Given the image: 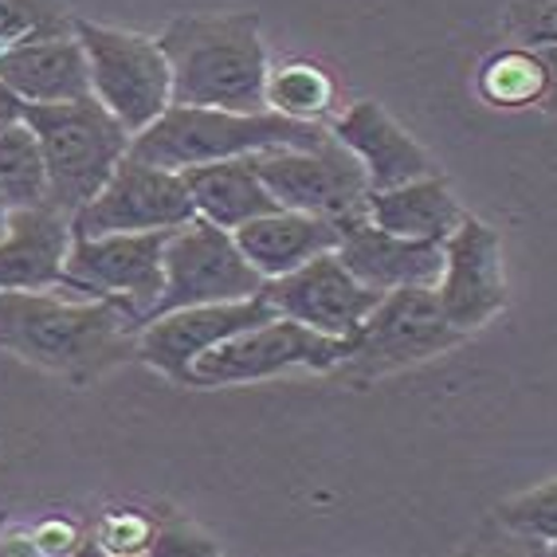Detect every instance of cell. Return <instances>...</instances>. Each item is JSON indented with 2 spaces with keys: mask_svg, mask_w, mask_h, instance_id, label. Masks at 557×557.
I'll list each match as a JSON object with an SVG mask.
<instances>
[{
  "mask_svg": "<svg viewBox=\"0 0 557 557\" xmlns=\"http://www.w3.org/2000/svg\"><path fill=\"white\" fill-rule=\"evenodd\" d=\"M134 342L138 319L119 299L0 290V349L75 385L134 358Z\"/></svg>",
  "mask_w": 557,
  "mask_h": 557,
  "instance_id": "6da1fadb",
  "label": "cell"
},
{
  "mask_svg": "<svg viewBox=\"0 0 557 557\" xmlns=\"http://www.w3.org/2000/svg\"><path fill=\"white\" fill-rule=\"evenodd\" d=\"M161 51L173 71L177 107L268 110V51L256 12L181 16L161 32Z\"/></svg>",
  "mask_w": 557,
  "mask_h": 557,
  "instance_id": "7a4b0ae2",
  "label": "cell"
},
{
  "mask_svg": "<svg viewBox=\"0 0 557 557\" xmlns=\"http://www.w3.org/2000/svg\"><path fill=\"white\" fill-rule=\"evenodd\" d=\"M330 138V129L319 122L287 119L278 110H220V107H177L158 122L134 134L129 153L138 161H150L161 170H193V165H209V161L248 158V153L268 150H314Z\"/></svg>",
  "mask_w": 557,
  "mask_h": 557,
  "instance_id": "3957f363",
  "label": "cell"
},
{
  "mask_svg": "<svg viewBox=\"0 0 557 557\" xmlns=\"http://www.w3.org/2000/svg\"><path fill=\"white\" fill-rule=\"evenodd\" d=\"M24 122L40 138L48 165V205L67 216H75L107 185L134 141V134L95 95L71 102H28Z\"/></svg>",
  "mask_w": 557,
  "mask_h": 557,
  "instance_id": "277c9868",
  "label": "cell"
},
{
  "mask_svg": "<svg viewBox=\"0 0 557 557\" xmlns=\"http://www.w3.org/2000/svg\"><path fill=\"white\" fill-rule=\"evenodd\" d=\"M468 338L456 330L440 307L436 287H397L381 295L369 310V319L349 338V354L334 373L349 381H369L393 369L417 366L424 358L448 354L451 346Z\"/></svg>",
  "mask_w": 557,
  "mask_h": 557,
  "instance_id": "5b68a950",
  "label": "cell"
},
{
  "mask_svg": "<svg viewBox=\"0 0 557 557\" xmlns=\"http://www.w3.org/2000/svg\"><path fill=\"white\" fill-rule=\"evenodd\" d=\"M90 67V90L95 99L129 129H141L158 122L173 102V71L165 51L150 36L102 28V24H75Z\"/></svg>",
  "mask_w": 557,
  "mask_h": 557,
  "instance_id": "8992f818",
  "label": "cell"
},
{
  "mask_svg": "<svg viewBox=\"0 0 557 557\" xmlns=\"http://www.w3.org/2000/svg\"><path fill=\"white\" fill-rule=\"evenodd\" d=\"M173 228L158 232H114V236L71 239L63 263V290L87 299H119L138 319V330L153 314L165 287V239Z\"/></svg>",
  "mask_w": 557,
  "mask_h": 557,
  "instance_id": "52a82bcc",
  "label": "cell"
},
{
  "mask_svg": "<svg viewBox=\"0 0 557 557\" xmlns=\"http://www.w3.org/2000/svg\"><path fill=\"white\" fill-rule=\"evenodd\" d=\"M263 283L268 278L251 268L228 228H220L205 216H193L189 224L173 228L165 239V287H161V299L150 319L185 307L251 299L263 290Z\"/></svg>",
  "mask_w": 557,
  "mask_h": 557,
  "instance_id": "ba28073f",
  "label": "cell"
},
{
  "mask_svg": "<svg viewBox=\"0 0 557 557\" xmlns=\"http://www.w3.org/2000/svg\"><path fill=\"white\" fill-rule=\"evenodd\" d=\"M346 354L349 338H330V334H319V330L302 326V322L275 314L271 322L239 330L228 342L200 354L197 366H193V385H244V381L287 373V369L334 373L346 361Z\"/></svg>",
  "mask_w": 557,
  "mask_h": 557,
  "instance_id": "9c48e42d",
  "label": "cell"
},
{
  "mask_svg": "<svg viewBox=\"0 0 557 557\" xmlns=\"http://www.w3.org/2000/svg\"><path fill=\"white\" fill-rule=\"evenodd\" d=\"M193 216H197V205H193V193L181 173L126 153L107 185L71 216V236L83 239L114 236V232L181 228Z\"/></svg>",
  "mask_w": 557,
  "mask_h": 557,
  "instance_id": "30bf717a",
  "label": "cell"
},
{
  "mask_svg": "<svg viewBox=\"0 0 557 557\" xmlns=\"http://www.w3.org/2000/svg\"><path fill=\"white\" fill-rule=\"evenodd\" d=\"M256 170L283 209L314 216H354L369 209L366 170L334 134L314 150L256 153Z\"/></svg>",
  "mask_w": 557,
  "mask_h": 557,
  "instance_id": "8fae6325",
  "label": "cell"
},
{
  "mask_svg": "<svg viewBox=\"0 0 557 557\" xmlns=\"http://www.w3.org/2000/svg\"><path fill=\"white\" fill-rule=\"evenodd\" d=\"M259 295L275 307V314L302 322L330 338H354L361 322L369 319V310L381 302V290L366 287L342 263L338 248L307 259L302 268L287 271V275L268 278Z\"/></svg>",
  "mask_w": 557,
  "mask_h": 557,
  "instance_id": "7c38bea8",
  "label": "cell"
},
{
  "mask_svg": "<svg viewBox=\"0 0 557 557\" xmlns=\"http://www.w3.org/2000/svg\"><path fill=\"white\" fill-rule=\"evenodd\" d=\"M271 319H275V307L263 295H251V299H236V302L170 310V314L150 319L138 330L134 358L141 366L165 373L173 385H193V366H197L200 354H209L212 346L228 342L239 330H251Z\"/></svg>",
  "mask_w": 557,
  "mask_h": 557,
  "instance_id": "4fadbf2b",
  "label": "cell"
},
{
  "mask_svg": "<svg viewBox=\"0 0 557 557\" xmlns=\"http://www.w3.org/2000/svg\"><path fill=\"white\" fill-rule=\"evenodd\" d=\"M440 307L463 334L487 326L507 307V271H503V239L487 220L463 216L444 239V271L436 278Z\"/></svg>",
  "mask_w": 557,
  "mask_h": 557,
  "instance_id": "5bb4252c",
  "label": "cell"
},
{
  "mask_svg": "<svg viewBox=\"0 0 557 557\" xmlns=\"http://www.w3.org/2000/svg\"><path fill=\"white\" fill-rule=\"evenodd\" d=\"M338 256L366 287L381 290V295L397 287H436L440 271H444L440 239L393 236L369 220V209L346 216Z\"/></svg>",
  "mask_w": 557,
  "mask_h": 557,
  "instance_id": "9a60e30c",
  "label": "cell"
},
{
  "mask_svg": "<svg viewBox=\"0 0 557 557\" xmlns=\"http://www.w3.org/2000/svg\"><path fill=\"white\" fill-rule=\"evenodd\" d=\"M330 134L361 161V170H366V177H369V189H393V185H405V181L436 173V161L429 158V150H424L412 134H405V129L393 122V114L373 99L354 102V107L334 122Z\"/></svg>",
  "mask_w": 557,
  "mask_h": 557,
  "instance_id": "2e32d148",
  "label": "cell"
},
{
  "mask_svg": "<svg viewBox=\"0 0 557 557\" xmlns=\"http://www.w3.org/2000/svg\"><path fill=\"white\" fill-rule=\"evenodd\" d=\"M71 239V216L51 205L9 212V232L0 236V290L60 287Z\"/></svg>",
  "mask_w": 557,
  "mask_h": 557,
  "instance_id": "e0dca14e",
  "label": "cell"
},
{
  "mask_svg": "<svg viewBox=\"0 0 557 557\" xmlns=\"http://www.w3.org/2000/svg\"><path fill=\"white\" fill-rule=\"evenodd\" d=\"M0 79L24 102H71L90 95V67L79 36L48 32L0 51Z\"/></svg>",
  "mask_w": 557,
  "mask_h": 557,
  "instance_id": "ac0fdd59",
  "label": "cell"
},
{
  "mask_svg": "<svg viewBox=\"0 0 557 557\" xmlns=\"http://www.w3.org/2000/svg\"><path fill=\"white\" fill-rule=\"evenodd\" d=\"M346 232V216H314V212L275 209L268 216H256L239 224L236 236L239 251L263 278H278L302 268L307 259L334 251Z\"/></svg>",
  "mask_w": 557,
  "mask_h": 557,
  "instance_id": "d6986e66",
  "label": "cell"
},
{
  "mask_svg": "<svg viewBox=\"0 0 557 557\" xmlns=\"http://www.w3.org/2000/svg\"><path fill=\"white\" fill-rule=\"evenodd\" d=\"M181 177H185V185L193 193L197 216L212 220V224H220V228L228 232H236L239 224H248L256 216H268V212L283 209L271 197L268 185H263V177H259L256 153L193 165V170H181Z\"/></svg>",
  "mask_w": 557,
  "mask_h": 557,
  "instance_id": "ffe728a7",
  "label": "cell"
},
{
  "mask_svg": "<svg viewBox=\"0 0 557 557\" xmlns=\"http://www.w3.org/2000/svg\"><path fill=\"white\" fill-rule=\"evenodd\" d=\"M463 216L468 212L459 209V200L451 197L448 181L440 173L405 181L393 189H369V220L377 228L393 232V236L440 239L444 244Z\"/></svg>",
  "mask_w": 557,
  "mask_h": 557,
  "instance_id": "44dd1931",
  "label": "cell"
},
{
  "mask_svg": "<svg viewBox=\"0 0 557 557\" xmlns=\"http://www.w3.org/2000/svg\"><path fill=\"white\" fill-rule=\"evenodd\" d=\"M475 87L483 95V102L495 110L537 107L542 95H546V63H542V51L522 48V44L495 51L479 67Z\"/></svg>",
  "mask_w": 557,
  "mask_h": 557,
  "instance_id": "7402d4cb",
  "label": "cell"
},
{
  "mask_svg": "<svg viewBox=\"0 0 557 557\" xmlns=\"http://www.w3.org/2000/svg\"><path fill=\"white\" fill-rule=\"evenodd\" d=\"M0 200L9 205V212L48 205V165L28 122L0 134Z\"/></svg>",
  "mask_w": 557,
  "mask_h": 557,
  "instance_id": "603a6c76",
  "label": "cell"
},
{
  "mask_svg": "<svg viewBox=\"0 0 557 557\" xmlns=\"http://www.w3.org/2000/svg\"><path fill=\"white\" fill-rule=\"evenodd\" d=\"M263 95H268V107L278 110V114H287V119L319 122L330 110V102H334V79H330L319 63L295 60L268 71Z\"/></svg>",
  "mask_w": 557,
  "mask_h": 557,
  "instance_id": "cb8c5ba5",
  "label": "cell"
},
{
  "mask_svg": "<svg viewBox=\"0 0 557 557\" xmlns=\"http://www.w3.org/2000/svg\"><path fill=\"white\" fill-rule=\"evenodd\" d=\"M495 518L507 530L534 542H557V479L546 487H534L527 495H515L507 503H498Z\"/></svg>",
  "mask_w": 557,
  "mask_h": 557,
  "instance_id": "d4e9b609",
  "label": "cell"
},
{
  "mask_svg": "<svg viewBox=\"0 0 557 557\" xmlns=\"http://www.w3.org/2000/svg\"><path fill=\"white\" fill-rule=\"evenodd\" d=\"M67 12L63 0H0V40L21 44L32 36L63 32Z\"/></svg>",
  "mask_w": 557,
  "mask_h": 557,
  "instance_id": "484cf974",
  "label": "cell"
},
{
  "mask_svg": "<svg viewBox=\"0 0 557 557\" xmlns=\"http://www.w3.org/2000/svg\"><path fill=\"white\" fill-rule=\"evenodd\" d=\"M503 28L522 48H557V0H510Z\"/></svg>",
  "mask_w": 557,
  "mask_h": 557,
  "instance_id": "4316f807",
  "label": "cell"
},
{
  "mask_svg": "<svg viewBox=\"0 0 557 557\" xmlns=\"http://www.w3.org/2000/svg\"><path fill=\"white\" fill-rule=\"evenodd\" d=\"M24 107H28V102H24L21 95L9 87V83L0 79V134H4L9 126H21V122H24Z\"/></svg>",
  "mask_w": 557,
  "mask_h": 557,
  "instance_id": "83f0119b",
  "label": "cell"
},
{
  "mask_svg": "<svg viewBox=\"0 0 557 557\" xmlns=\"http://www.w3.org/2000/svg\"><path fill=\"white\" fill-rule=\"evenodd\" d=\"M542 51V63H546V95L537 107L546 110V114H557V48H537Z\"/></svg>",
  "mask_w": 557,
  "mask_h": 557,
  "instance_id": "f1b7e54d",
  "label": "cell"
},
{
  "mask_svg": "<svg viewBox=\"0 0 557 557\" xmlns=\"http://www.w3.org/2000/svg\"><path fill=\"white\" fill-rule=\"evenodd\" d=\"M4 232H9V205L0 200V236H4Z\"/></svg>",
  "mask_w": 557,
  "mask_h": 557,
  "instance_id": "f546056e",
  "label": "cell"
},
{
  "mask_svg": "<svg viewBox=\"0 0 557 557\" xmlns=\"http://www.w3.org/2000/svg\"><path fill=\"white\" fill-rule=\"evenodd\" d=\"M554 549H557V542H554Z\"/></svg>",
  "mask_w": 557,
  "mask_h": 557,
  "instance_id": "4dcf8cb0",
  "label": "cell"
}]
</instances>
